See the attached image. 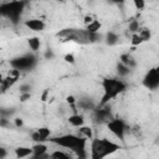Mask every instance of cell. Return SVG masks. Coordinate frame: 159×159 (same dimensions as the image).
Masks as SVG:
<instances>
[{"mask_svg": "<svg viewBox=\"0 0 159 159\" xmlns=\"http://www.w3.org/2000/svg\"><path fill=\"white\" fill-rule=\"evenodd\" d=\"M101 86L103 88V96L99 101V106L108 104L112 99H114L117 96H119L120 93H123L127 89V83L119 78L104 77V78H102Z\"/></svg>", "mask_w": 159, "mask_h": 159, "instance_id": "6da1fadb", "label": "cell"}, {"mask_svg": "<svg viewBox=\"0 0 159 159\" xmlns=\"http://www.w3.org/2000/svg\"><path fill=\"white\" fill-rule=\"evenodd\" d=\"M84 137H80V135H76V134H62V135H58V137H53V138H50L48 140L56 145H60L62 148H66V149H71L73 150L83 139Z\"/></svg>", "mask_w": 159, "mask_h": 159, "instance_id": "5b68a950", "label": "cell"}, {"mask_svg": "<svg viewBox=\"0 0 159 159\" xmlns=\"http://www.w3.org/2000/svg\"><path fill=\"white\" fill-rule=\"evenodd\" d=\"M128 30L132 32V34H138L139 30H140V26H139V22L138 20H132L128 25Z\"/></svg>", "mask_w": 159, "mask_h": 159, "instance_id": "d4e9b609", "label": "cell"}, {"mask_svg": "<svg viewBox=\"0 0 159 159\" xmlns=\"http://www.w3.org/2000/svg\"><path fill=\"white\" fill-rule=\"evenodd\" d=\"M55 57V55H53V52L51 51V50H47L46 52H45V58L46 60H50V58H53Z\"/></svg>", "mask_w": 159, "mask_h": 159, "instance_id": "74e56055", "label": "cell"}, {"mask_svg": "<svg viewBox=\"0 0 159 159\" xmlns=\"http://www.w3.org/2000/svg\"><path fill=\"white\" fill-rule=\"evenodd\" d=\"M37 63V57L34 53H26L20 57H16L10 61V66L14 70H17L20 72L22 71H31Z\"/></svg>", "mask_w": 159, "mask_h": 159, "instance_id": "277c9868", "label": "cell"}, {"mask_svg": "<svg viewBox=\"0 0 159 159\" xmlns=\"http://www.w3.org/2000/svg\"><path fill=\"white\" fill-rule=\"evenodd\" d=\"M111 119H113V116H112V112H111V107L108 104L106 106H98L96 109H94V122L96 123H108Z\"/></svg>", "mask_w": 159, "mask_h": 159, "instance_id": "ba28073f", "label": "cell"}, {"mask_svg": "<svg viewBox=\"0 0 159 159\" xmlns=\"http://www.w3.org/2000/svg\"><path fill=\"white\" fill-rule=\"evenodd\" d=\"M30 159H51V154L50 153H43V154H39V155H31Z\"/></svg>", "mask_w": 159, "mask_h": 159, "instance_id": "83f0119b", "label": "cell"}, {"mask_svg": "<svg viewBox=\"0 0 159 159\" xmlns=\"http://www.w3.org/2000/svg\"><path fill=\"white\" fill-rule=\"evenodd\" d=\"M31 139L34 142H36V143H41V138H40V134L37 133V130H35V132L31 133Z\"/></svg>", "mask_w": 159, "mask_h": 159, "instance_id": "d6a6232c", "label": "cell"}, {"mask_svg": "<svg viewBox=\"0 0 159 159\" xmlns=\"http://www.w3.org/2000/svg\"><path fill=\"white\" fill-rule=\"evenodd\" d=\"M15 155L17 159H24V158H27V157H31L34 154V150H32V147H17L15 148L14 150Z\"/></svg>", "mask_w": 159, "mask_h": 159, "instance_id": "7c38bea8", "label": "cell"}, {"mask_svg": "<svg viewBox=\"0 0 159 159\" xmlns=\"http://www.w3.org/2000/svg\"><path fill=\"white\" fill-rule=\"evenodd\" d=\"M63 60H65L66 62H68V63H75V56H73L72 53H67V55H65Z\"/></svg>", "mask_w": 159, "mask_h": 159, "instance_id": "836d02e7", "label": "cell"}, {"mask_svg": "<svg viewBox=\"0 0 159 159\" xmlns=\"http://www.w3.org/2000/svg\"><path fill=\"white\" fill-rule=\"evenodd\" d=\"M86 144H87V139L83 138L82 142H81V143L72 150V152L76 154V157H77L78 159H87V149H86Z\"/></svg>", "mask_w": 159, "mask_h": 159, "instance_id": "8fae6325", "label": "cell"}, {"mask_svg": "<svg viewBox=\"0 0 159 159\" xmlns=\"http://www.w3.org/2000/svg\"><path fill=\"white\" fill-rule=\"evenodd\" d=\"M119 62L123 63V65H125V66H128L130 70H133V68L135 67V61H134V58H133L130 55H128V53H122V55L119 56Z\"/></svg>", "mask_w": 159, "mask_h": 159, "instance_id": "5bb4252c", "label": "cell"}, {"mask_svg": "<svg viewBox=\"0 0 159 159\" xmlns=\"http://www.w3.org/2000/svg\"><path fill=\"white\" fill-rule=\"evenodd\" d=\"M102 39V36L99 34H89V43L91 42H98Z\"/></svg>", "mask_w": 159, "mask_h": 159, "instance_id": "4dcf8cb0", "label": "cell"}, {"mask_svg": "<svg viewBox=\"0 0 159 159\" xmlns=\"http://www.w3.org/2000/svg\"><path fill=\"white\" fill-rule=\"evenodd\" d=\"M94 20H96V19H94L92 15H86V16H84V25L87 26V25H89L91 22H93Z\"/></svg>", "mask_w": 159, "mask_h": 159, "instance_id": "d590c367", "label": "cell"}, {"mask_svg": "<svg viewBox=\"0 0 159 159\" xmlns=\"http://www.w3.org/2000/svg\"><path fill=\"white\" fill-rule=\"evenodd\" d=\"M14 123H15L16 127H22V125H24V122H22L21 118H15V119H14Z\"/></svg>", "mask_w": 159, "mask_h": 159, "instance_id": "f35d334b", "label": "cell"}, {"mask_svg": "<svg viewBox=\"0 0 159 159\" xmlns=\"http://www.w3.org/2000/svg\"><path fill=\"white\" fill-rule=\"evenodd\" d=\"M20 93H30V89H31V86L27 84V83H24L20 86Z\"/></svg>", "mask_w": 159, "mask_h": 159, "instance_id": "1f68e13d", "label": "cell"}, {"mask_svg": "<svg viewBox=\"0 0 159 159\" xmlns=\"http://www.w3.org/2000/svg\"><path fill=\"white\" fill-rule=\"evenodd\" d=\"M116 70H117V73H118L119 77H127V76L130 73V71H132L128 66H125V65H123V63H120V62L117 63Z\"/></svg>", "mask_w": 159, "mask_h": 159, "instance_id": "d6986e66", "label": "cell"}, {"mask_svg": "<svg viewBox=\"0 0 159 159\" xmlns=\"http://www.w3.org/2000/svg\"><path fill=\"white\" fill-rule=\"evenodd\" d=\"M32 150H34V155L43 154L47 153V145L43 143H36L35 145H32Z\"/></svg>", "mask_w": 159, "mask_h": 159, "instance_id": "7402d4cb", "label": "cell"}, {"mask_svg": "<svg viewBox=\"0 0 159 159\" xmlns=\"http://www.w3.org/2000/svg\"><path fill=\"white\" fill-rule=\"evenodd\" d=\"M68 123L72 125V127H76V128H80L82 125H84V118L82 114H72L68 117Z\"/></svg>", "mask_w": 159, "mask_h": 159, "instance_id": "4fadbf2b", "label": "cell"}, {"mask_svg": "<svg viewBox=\"0 0 159 159\" xmlns=\"http://www.w3.org/2000/svg\"><path fill=\"white\" fill-rule=\"evenodd\" d=\"M47 93H48V91L46 89V91H45V93L42 94V101H45V99H46V96H47Z\"/></svg>", "mask_w": 159, "mask_h": 159, "instance_id": "ab89813d", "label": "cell"}, {"mask_svg": "<svg viewBox=\"0 0 159 159\" xmlns=\"http://www.w3.org/2000/svg\"><path fill=\"white\" fill-rule=\"evenodd\" d=\"M19 77H20V71L14 70V68L10 70V72L7 73V76L1 81V92L2 93L6 92V89H9L14 83L17 82Z\"/></svg>", "mask_w": 159, "mask_h": 159, "instance_id": "9c48e42d", "label": "cell"}, {"mask_svg": "<svg viewBox=\"0 0 159 159\" xmlns=\"http://www.w3.org/2000/svg\"><path fill=\"white\" fill-rule=\"evenodd\" d=\"M107 128L109 129L111 133H113L119 140L124 142V135H125V130H127V125L125 123L119 119V118H113L107 123Z\"/></svg>", "mask_w": 159, "mask_h": 159, "instance_id": "52a82bcc", "label": "cell"}, {"mask_svg": "<svg viewBox=\"0 0 159 159\" xmlns=\"http://www.w3.org/2000/svg\"><path fill=\"white\" fill-rule=\"evenodd\" d=\"M104 40H106V43H107L108 46H114V45L118 42L119 37H118V35H117L116 32H113V31H108V32L106 34Z\"/></svg>", "mask_w": 159, "mask_h": 159, "instance_id": "ac0fdd59", "label": "cell"}, {"mask_svg": "<svg viewBox=\"0 0 159 159\" xmlns=\"http://www.w3.org/2000/svg\"><path fill=\"white\" fill-rule=\"evenodd\" d=\"M66 102H67V103L73 108V111H76L75 104H76V102H77V101H76V98H75L73 96H67V97H66Z\"/></svg>", "mask_w": 159, "mask_h": 159, "instance_id": "f1b7e54d", "label": "cell"}, {"mask_svg": "<svg viewBox=\"0 0 159 159\" xmlns=\"http://www.w3.org/2000/svg\"><path fill=\"white\" fill-rule=\"evenodd\" d=\"M133 5H134L135 10H143L145 7V1L144 0H134Z\"/></svg>", "mask_w": 159, "mask_h": 159, "instance_id": "4316f807", "label": "cell"}, {"mask_svg": "<svg viewBox=\"0 0 159 159\" xmlns=\"http://www.w3.org/2000/svg\"><path fill=\"white\" fill-rule=\"evenodd\" d=\"M37 133L40 134V138H41V143L48 140V137L51 135V129L47 128V127H40L39 129H36Z\"/></svg>", "mask_w": 159, "mask_h": 159, "instance_id": "ffe728a7", "label": "cell"}, {"mask_svg": "<svg viewBox=\"0 0 159 159\" xmlns=\"http://www.w3.org/2000/svg\"><path fill=\"white\" fill-rule=\"evenodd\" d=\"M78 132L81 133V135L80 137H84L86 139H93V133H92V129H91V127H86V125H82V127H80V129H78Z\"/></svg>", "mask_w": 159, "mask_h": 159, "instance_id": "44dd1931", "label": "cell"}, {"mask_svg": "<svg viewBox=\"0 0 159 159\" xmlns=\"http://www.w3.org/2000/svg\"><path fill=\"white\" fill-rule=\"evenodd\" d=\"M27 45H29V47H30V50H31L32 52H37L39 48L41 47V41H40L39 37L34 36V37L27 39Z\"/></svg>", "mask_w": 159, "mask_h": 159, "instance_id": "2e32d148", "label": "cell"}, {"mask_svg": "<svg viewBox=\"0 0 159 159\" xmlns=\"http://www.w3.org/2000/svg\"><path fill=\"white\" fill-rule=\"evenodd\" d=\"M0 127L1 128H10V119H7L5 117H1V119H0Z\"/></svg>", "mask_w": 159, "mask_h": 159, "instance_id": "f546056e", "label": "cell"}, {"mask_svg": "<svg viewBox=\"0 0 159 159\" xmlns=\"http://www.w3.org/2000/svg\"><path fill=\"white\" fill-rule=\"evenodd\" d=\"M143 86L150 91H155L157 88H159V66L150 68L145 73L143 78Z\"/></svg>", "mask_w": 159, "mask_h": 159, "instance_id": "8992f818", "label": "cell"}, {"mask_svg": "<svg viewBox=\"0 0 159 159\" xmlns=\"http://www.w3.org/2000/svg\"><path fill=\"white\" fill-rule=\"evenodd\" d=\"M120 149V145L107 139L96 138L91 140V159H104L106 157L116 153Z\"/></svg>", "mask_w": 159, "mask_h": 159, "instance_id": "7a4b0ae2", "label": "cell"}, {"mask_svg": "<svg viewBox=\"0 0 159 159\" xmlns=\"http://www.w3.org/2000/svg\"><path fill=\"white\" fill-rule=\"evenodd\" d=\"M6 155H7V150H6L4 147H1V148H0V159H5Z\"/></svg>", "mask_w": 159, "mask_h": 159, "instance_id": "8d00e7d4", "label": "cell"}, {"mask_svg": "<svg viewBox=\"0 0 159 159\" xmlns=\"http://www.w3.org/2000/svg\"><path fill=\"white\" fill-rule=\"evenodd\" d=\"M31 98V93H21L20 94V101L21 102H27Z\"/></svg>", "mask_w": 159, "mask_h": 159, "instance_id": "e575fe53", "label": "cell"}, {"mask_svg": "<svg viewBox=\"0 0 159 159\" xmlns=\"http://www.w3.org/2000/svg\"><path fill=\"white\" fill-rule=\"evenodd\" d=\"M26 2L25 1H11L4 2L0 5V12L2 16H6L14 25H16L20 20V16L24 11Z\"/></svg>", "mask_w": 159, "mask_h": 159, "instance_id": "3957f363", "label": "cell"}, {"mask_svg": "<svg viewBox=\"0 0 159 159\" xmlns=\"http://www.w3.org/2000/svg\"><path fill=\"white\" fill-rule=\"evenodd\" d=\"M24 25L29 29V30H31V31H35V32H40V31H42V30H45V22L42 21V20H40V19H30V20H26L25 22H24Z\"/></svg>", "mask_w": 159, "mask_h": 159, "instance_id": "30bf717a", "label": "cell"}, {"mask_svg": "<svg viewBox=\"0 0 159 159\" xmlns=\"http://www.w3.org/2000/svg\"><path fill=\"white\" fill-rule=\"evenodd\" d=\"M130 43H132V46H139L140 43H143V40L138 34H133L130 37Z\"/></svg>", "mask_w": 159, "mask_h": 159, "instance_id": "484cf974", "label": "cell"}, {"mask_svg": "<svg viewBox=\"0 0 159 159\" xmlns=\"http://www.w3.org/2000/svg\"><path fill=\"white\" fill-rule=\"evenodd\" d=\"M51 154V159H71V155L63 150H55Z\"/></svg>", "mask_w": 159, "mask_h": 159, "instance_id": "603a6c76", "label": "cell"}, {"mask_svg": "<svg viewBox=\"0 0 159 159\" xmlns=\"http://www.w3.org/2000/svg\"><path fill=\"white\" fill-rule=\"evenodd\" d=\"M138 35L142 37L143 42L149 41V40H150V37H152V32H150V30H149V29H147V27H142V29L139 30Z\"/></svg>", "mask_w": 159, "mask_h": 159, "instance_id": "cb8c5ba5", "label": "cell"}, {"mask_svg": "<svg viewBox=\"0 0 159 159\" xmlns=\"http://www.w3.org/2000/svg\"><path fill=\"white\" fill-rule=\"evenodd\" d=\"M101 27H102V24L98 20H94L93 22H91L89 25L86 26V31L88 34H99Z\"/></svg>", "mask_w": 159, "mask_h": 159, "instance_id": "e0dca14e", "label": "cell"}, {"mask_svg": "<svg viewBox=\"0 0 159 159\" xmlns=\"http://www.w3.org/2000/svg\"><path fill=\"white\" fill-rule=\"evenodd\" d=\"M78 107L83 111H94L97 107L94 106V103L92 102V99L89 98H83V99H80V102L77 103Z\"/></svg>", "mask_w": 159, "mask_h": 159, "instance_id": "9a60e30c", "label": "cell"}]
</instances>
